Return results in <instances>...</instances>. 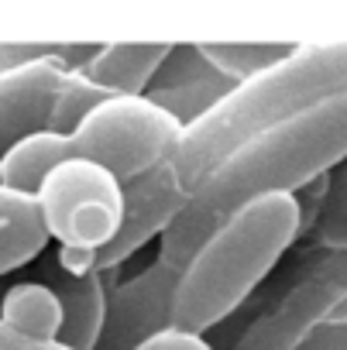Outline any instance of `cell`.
<instances>
[{
    "label": "cell",
    "instance_id": "1",
    "mask_svg": "<svg viewBox=\"0 0 347 350\" xmlns=\"http://www.w3.org/2000/svg\"><path fill=\"white\" fill-rule=\"evenodd\" d=\"M340 93H347V42L296 45V52L275 69L237 83L214 110L179 131L172 151L151 172L120 186L124 220L117 237L69 275H103L120 268L151 237H162L210 175L248 141Z\"/></svg>",
    "mask_w": 347,
    "mask_h": 350
},
{
    "label": "cell",
    "instance_id": "2",
    "mask_svg": "<svg viewBox=\"0 0 347 350\" xmlns=\"http://www.w3.org/2000/svg\"><path fill=\"white\" fill-rule=\"evenodd\" d=\"M347 158V93L320 100L231 154L158 237V261L183 271L193 251L237 210L272 193H299Z\"/></svg>",
    "mask_w": 347,
    "mask_h": 350
},
{
    "label": "cell",
    "instance_id": "3",
    "mask_svg": "<svg viewBox=\"0 0 347 350\" xmlns=\"http://www.w3.org/2000/svg\"><path fill=\"white\" fill-rule=\"evenodd\" d=\"M299 237L292 196L272 193L224 220L183 265L172 292V329L207 336L272 275Z\"/></svg>",
    "mask_w": 347,
    "mask_h": 350
},
{
    "label": "cell",
    "instance_id": "4",
    "mask_svg": "<svg viewBox=\"0 0 347 350\" xmlns=\"http://www.w3.org/2000/svg\"><path fill=\"white\" fill-rule=\"evenodd\" d=\"M179 124L144 96H110L69 134H35L0 158V186L35 196L42 179L62 161H90L120 186L151 172L179 137Z\"/></svg>",
    "mask_w": 347,
    "mask_h": 350
},
{
    "label": "cell",
    "instance_id": "5",
    "mask_svg": "<svg viewBox=\"0 0 347 350\" xmlns=\"http://www.w3.org/2000/svg\"><path fill=\"white\" fill-rule=\"evenodd\" d=\"M49 241L66 271H76L90 254L103 251L124 220V189L110 172L90 161L55 165L35 193Z\"/></svg>",
    "mask_w": 347,
    "mask_h": 350
},
{
    "label": "cell",
    "instance_id": "6",
    "mask_svg": "<svg viewBox=\"0 0 347 350\" xmlns=\"http://www.w3.org/2000/svg\"><path fill=\"white\" fill-rule=\"evenodd\" d=\"M347 302V251L326 254L296 271L285 292L251 319L231 350H296L316 326H323L337 306Z\"/></svg>",
    "mask_w": 347,
    "mask_h": 350
},
{
    "label": "cell",
    "instance_id": "7",
    "mask_svg": "<svg viewBox=\"0 0 347 350\" xmlns=\"http://www.w3.org/2000/svg\"><path fill=\"white\" fill-rule=\"evenodd\" d=\"M179 271L165 261H151L141 275L107 288L103 326L93 350H138L151 336L172 329V292Z\"/></svg>",
    "mask_w": 347,
    "mask_h": 350
},
{
    "label": "cell",
    "instance_id": "8",
    "mask_svg": "<svg viewBox=\"0 0 347 350\" xmlns=\"http://www.w3.org/2000/svg\"><path fill=\"white\" fill-rule=\"evenodd\" d=\"M66 72L69 69L59 62V45L45 59L0 72V158L25 137L49 131Z\"/></svg>",
    "mask_w": 347,
    "mask_h": 350
},
{
    "label": "cell",
    "instance_id": "9",
    "mask_svg": "<svg viewBox=\"0 0 347 350\" xmlns=\"http://www.w3.org/2000/svg\"><path fill=\"white\" fill-rule=\"evenodd\" d=\"M35 265V282L52 288V295L62 306V333L59 347L66 350H93L100 326H103V306H107V271L97 275H69L55 251H45Z\"/></svg>",
    "mask_w": 347,
    "mask_h": 350
},
{
    "label": "cell",
    "instance_id": "10",
    "mask_svg": "<svg viewBox=\"0 0 347 350\" xmlns=\"http://www.w3.org/2000/svg\"><path fill=\"white\" fill-rule=\"evenodd\" d=\"M165 42H144V45H100L97 55L79 69L103 96H144L158 62L165 59Z\"/></svg>",
    "mask_w": 347,
    "mask_h": 350
},
{
    "label": "cell",
    "instance_id": "11",
    "mask_svg": "<svg viewBox=\"0 0 347 350\" xmlns=\"http://www.w3.org/2000/svg\"><path fill=\"white\" fill-rule=\"evenodd\" d=\"M49 251V234L35 196L0 186V275H11Z\"/></svg>",
    "mask_w": 347,
    "mask_h": 350
},
{
    "label": "cell",
    "instance_id": "12",
    "mask_svg": "<svg viewBox=\"0 0 347 350\" xmlns=\"http://www.w3.org/2000/svg\"><path fill=\"white\" fill-rule=\"evenodd\" d=\"M0 323L11 326L14 333L38 340V343H59L62 333V306L45 288L42 282H14L4 295H0Z\"/></svg>",
    "mask_w": 347,
    "mask_h": 350
},
{
    "label": "cell",
    "instance_id": "13",
    "mask_svg": "<svg viewBox=\"0 0 347 350\" xmlns=\"http://www.w3.org/2000/svg\"><path fill=\"white\" fill-rule=\"evenodd\" d=\"M196 52L207 59L210 69H217L224 79L237 86L285 62L296 52V45L289 42H203L196 45Z\"/></svg>",
    "mask_w": 347,
    "mask_h": 350
},
{
    "label": "cell",
    "instance_id": "14",
    "mask_svg": "<svg viewBox=\"0 0 347 350\" xmlns=\"http://www.w3.org/2000/svg\"><path fill=\"white\" fill-rule=\"evenodd\" d=\"M231 90H234V83L217 72V76H207V79H196V83H186V86L151 90V93H144V100H151L158 110H165L179 127H190L207 110H214Z\"/></svg>",
    "mask_w": 347,
    "mask_h": 350
},
{
    "label": "cell",
    "instance_id": "15",
    "mask_svg": "<svg viewBox=\"0 0 347 350\" xmlns=\"http://www.w3.org/2000/svg\"><path fill=\"white\" fill-rule=\"evenodd\" d=\"M313 241L330 254L347 251V158L326 172V196L320 220L313 227Z\"/></svg>",
    "mask_w": 347,
    "mask_h": 350
},
{
    "label": "cell",
    "instance_id": "16",
    "mask_svg": "<svg viewBox=\"0 0 347 350\" xmlns=\"http://www.w3.org/2000/svg\"><path fill=\"white\" fill-rule=\"evenodd\" d=\"M103 100H110V96H103L83 72H66V83L59 90V100H55V110H52V120H49V134L76 131V124L90 110H97Z\"/></svg>",
    "mask_w": 347,
    "mask_h": 350
},
{
    "label": "cell",
    "instance_id": "17",
    "mask_svg": "<svg viewBox=\"0 0 347 350\" xmlns=\"http://www.w3.org/2000/svg\"><path fill=\"white\" fill-rule=\"evenodd\" d=\"M207 76H217V69L207 66V59L196 52V45H168L165 59L158 62L151 83L144 93L151 90H172V86H186V83H196V79H207Z\"/></svg>",
    "mask_w": 347,
    "mask_h": 350
},
{
    "label": "cell",
    "instance_id": "18",
    "mask_svg": "<svg viewBox=\"0 0 347 350\" xmlns=\"http://www.w3.org/2000/svg\"><path fill=\"white\" fill-rule=\"evenodd\" d=\"M323 196H326V175H320L316 183L292 193V203H296V213H299V237L313 234V227L320 220V210H323Z\"/></svg>",
    "mask_w": 347,
    "mask_h": 350
},
{
    "label": "cell",
    "instance_id": "19",
    "mask_svg": "<svg viewBox=\"0 0 347 350\" xmlns=\"http://www.w3.org/2000/svg\"><path fill=\"white\" fill-rule=\"evenodd\" d=\"M59 42H0V72L25 66L31 59H45L55 52Z\"/></svg>",
    "mask_w": 347,
    "mask_h": 350
},
{
    "label": "cell",
    "instance_id": "20",
    "mask_svg": "<svg viewBox=\"0 0 347 350\" xmlns=\"http://www.w3.org/2000/svg\"><path fill=\"white\" fill-rule=\"evenodd\" d=\"M138 350H217L207 336H193V333H179V329H165L158 336H151L148 343H141Z\"/></svg>",
    "mask_w": 347,
    "mask_h": 350
},
{
    "label": "cell",
    "instance_id": "21",
    "mask_svg": "<svg viewBox=\"0 0 347 350\" xmlns=\"http://www.w3.org/2000/svg\"><path fill=\"white\" fill-rule=\"evenodd\" d=\"M296 350H347V323H323V326H316Z\"/></svg>",
    "mask_w": 347,
    "mask_h": 350
},
{
    "label": "cell",
    "instance_id": "22",
    "mask_svg": "<svg viewBox=\"0 0 347 350\" xmlns=\"http://www.w3.org/2000/svg\"><path fill=\"white\" fill-rule=\"evenodd\" d=\"M0 350H66L59 343H38V340H28L21 333H14L11 326L0 323Z\"/></svg>",
    "mask_w": 347,
    "mask_h": 350
},
{
    "label": "cell",
    "instance_id": "23",
    "mask_svg": "<svg viewBox=\"0 0 347 350\" xmlns=\"http://www.w3.org/2000/svg\"><path fill=\"white\" fill-rule=\"evenodd\" d=\"M326 323H347V302H344V306H337V312H333Z\"/></svg>",
    "mask_w": 347,
    "mask_h": 350
}]
</instances>
